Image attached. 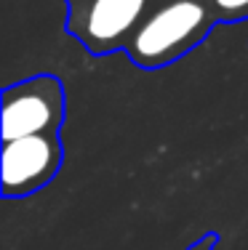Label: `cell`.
Masks as SVG:
<instances>
[{
	"label": "cell",
	"mask_w": 248,
	"mask_h": 250,
	"mask_svg": "<svg viewBox=\"0 0 248 250\" xmlns=\"http://www.w3.org/2000/svg\"><path fill=\"white\" fill-rule=\"evenodd\" d=\"M219 24L208 0H158L128 43V59L141 69L179 62Z\"/></svg>",
	"instance_id": "cell-1"
},
{
	"label": "cell",
	"mask_w": 248,
	"mask_h": 250,
	"mask_svg": "<svg viewBox=\"0 0 248 250\" xmlns=\"http://www.w3.org/2000/svg\"><path fill=\"white\" fill-rule=\"evenodd\" d=\"M158 0H86L67 5L64 29L91 56L126 51Z\"/></svg>",
	"instance_id": "cell-2"
},
{
	"label": "cell",
	"mask_w": 248,
	"mask_h": 250,
	"mask_svg": "<svg viewBox=\"0 0 248 250\" xmlns=\"http://www.w3.org/2000/svg\"><path fill=\"white\" fill-rule=\"evenodd\" d=\"M67 117V93L56 75H32L3 88L0 136L3 141L38 133H59Z\"/></svg>",
	"instance_id": "cell-3"
},
{
	"label": "cell",
	"mask_w": 248,
	"mask_h": 250,
	"mask_svg": "<svg viewBox=\"0 0 248 250\" xmlns=\"http://www.w3.org/2000/svg\"><path fill=\"white\" fill-rule=\"evenodd\" d=\"M64 163L59 133H38L3 141L0 149V184L5 200H19L40 192L56 178Z\"/></svg>",
	"instance_id": "cell-4"
},
{
	"label": "cell",
	"mask_w": 248,
	"mask_h": 250,
	"mask_svg": "<svg viewBox=\"0 0 248 250\" xmlns=\"http://www.w3.org/2000/svg\"><path fill=\"white\" fill-rule=\"evenodd\" d=\"M216 19L222 21H240L248 19V0H208Z\"/></svg>",
	"instance_id": "cell-5"
},
{
	"label": "cell",
	"mask_w": 248,
	"mask_h": 250,
	"mask_svg": "<svg viewBox=\"0 0 248 250\" xmlns=\"http://www.w3.org/2000/svg\"><path fill=\"white\" fill-rule=\"evenodd\" d=\"M219 240H222V237L216 234V231H205V234L200 237L198 242H192V245L187 248V250H216V245H219Z\"/></svg>",
	"instance_id": "cell-6"
},
{
	"label": "cell",
	"mask_w": 248,
	"mask_h": 250,
	"mask_svg": "<svg viewBox=\"0 0 248 250\" xmlns=\"http://www.w3.org/2000/svg\"><path fill=\"white\" fill-rule=\"evenodd\" d=\"M67 5H75V3H86V0H64Z\"/></svg>",
	"instance_id": "cell-7"
}]
</instances>
